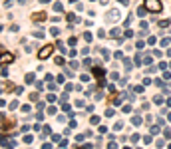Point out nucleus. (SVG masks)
Returning <instances> with one entry per match:
<instances>
[{
    "label": "nucleus",
    "mask_w": 171,
    "mask_h": 149,
    "mask_svg": "<svg viewBox=\"0 0 171 149\" xmlns=\"http://www.w3.org/2000/svg\"><path fill=\"white\" fill-rule=\"evenodd\" d=\"M32 20H34V22L40 20V22H42V20H46V14L44 12H36V14H32Z\"/></svg>",
    "instance_id": "obj_3"
},
{
    "label": "nucleus",
    "mask_w": 171,
    "mask_h": 149,
    "mask_svg": "<svg viewBox=\"0 0 171 149\" xmlns=\"http://www.w3.org/2000/svg\"><path fill=\"white\" fill-rule=\"evenodd\" d=\"M52 50H54V46H50V44H48V46H44V50L38 54V58H40V60H46V58L50 56V54H52Z\"/></svg>",
    "instance_id": "obj_2"
},
{
    "label": "nucleus",
    "mask_w": 171,
    "mask_h": 149,
    "mask_svg": "<svg viewBox=\"0 0 171 149\" xmlns=\"http://www.w3.org/2000/svg\"><path fill=\"white\" fill-rule=\"evenodd\" d=\"M145 8L151 12H161V2L159 0H145Z\"/></svg>",
    "instance_id": "obj_1"
},
{
    "label": "nucleus",
    "mask_w": 171,
    "mask_h": 149,
    "mask_svg": "<svg viewBox=\"0 0 171 149\" xmlns=\"http://www.w3.org/2000/svg\"><path fill=\"white\" fill-rule=\"evenodd\" d=\"M12 60H14V56H12V54H2V64L12 62Z\"/></svg>",
    "instance_id": "obj_4"
},
{
    "label": "nucleus",
    "mask_w": 171,
    "mask_h": 149,
    "mask_svg": "<svg viewBox=\"0 0 171 149\" xmlns=\"http://www.w3.org/2000/svg\"><path fill=\"white\" fill-rule=\"evenodd\" d=\"M118 18V10H111L110 14H107V20H115Z\"/></svg>",
    "instance_id": "obj_5"
}]
</instances>
